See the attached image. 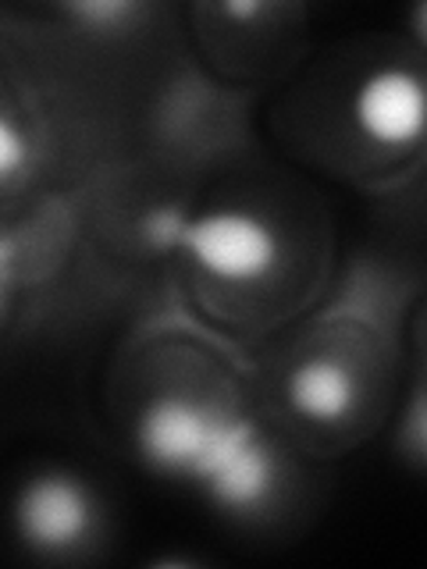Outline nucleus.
Segmentation results:
<instances>
[{
  "instance_id": "obj_1",
  "label": "nucleus",
  "mask_w": 427,
  "mask_h": 569,
  "mask_svg": "<svg viewBox=\"0 0 427 569\" xmlns=\"http://www.w3.org/2000/svg\"><path fill=\"white\" fill-rule=\"evenodd\" d=\"M192 260L203 267L210 278L228 284H249L275 271L278 263V239L275 231L257 218L239 210L210 213L186 231Z\"/></svg>"
},
{
  "instance_id": "obj_8",
  "label": "nucleus",
  "mask_w": 427,
  "mask_h": 569,
  "mask_svg": "<svg viewBox=\"0 0 427 569\" xmlns=\"http://www.w3.org/2000/svg\"><path fill=\"white\" fill-rule=\"evenodd\" d=\"M414 26H417V36L427 43V4L414 11Z\"/></svg>"
},
{
  "instance_id": "obj_5",
  "label": "nucleus",
  "mask_w": 427,
  "mask_h": 569,
  "mask_svg": "<svg viewBox=\"0 0 427 569\" xmlns=\"http://www.w3.org/2000/svg\"><path fill=\"white\" fill-rule=\"evenodd\" d=\"M200 485H207L214 502H221L225 509L254 512L271 495L275 467L267 452L254 441V435L242 423H236L218 449H214L207 467L200 470Z\"/></svg>"
},
{
  "instance_id": "obj_4",
  "label": "nucleus",
  "mask_w": 427,
  "mask_h": 569,
  "mask_svg": "<svg viewBox=\"0 0 427 569\" xmlns=\"http://www.w3.org/2000/svg\"><path fill=\"white\" fill-rule=\"evenodd\" d=\"M89 527H93L89 495L68 477H40L18 498V530L32 548H71L86 541Z\"/></svg>"
},
{
  "instance_id": "obj_7",
  "label": "nucleus",
  "mask_w": 427,
  "mask_h": 569,
  "mask_svg": "<svg viewBox=\"0 0 427 569\" xmlns=\"http://www.w3.org/2000/svg\"><path fill=\"white\" fill-rule=\"evenodd\" d=\"M18 164H22V136H18L14 121L4 118L0 121V168H4L8 182L18 174Z\"/></svg>"
},
{
  "instance_id": "obj_2",
  "label": "nucleus",
  "mask_w": 427,
  "mask_h": 569,
  "mask_svg": "<svg viewBox=\"0 0 427 569\" xmlns=\"http://www.w3.org/2000/svg\"><path fill=\"white\" fill-rule=\"evenodd\" d=\"M236 423H228L214 413H203L189 402L165 399L147 409L139 420V449L150 467L165 473H189L200 477L214 449Z\"/></svg>"
},
{
  "instance_id": "obj_3",
  "label": "nucleus",
  "mask_w": 427,
  "mask_h": 569,
  "mask_svg": "<svg viewBox=\"0 0 427 569\" xmlns=\"http://www.w3.org/2000/svg\"><path fill=\"white\" fill-rule=\"evenodd\" d=\"M352 118L378 147H409L427 132V86L403 68H381L356 89Z\"/></svg>"
},
{
  "instance_id": "obj_6",
  "label": "nucleus",
  "mask_w": 427,
  "mask_h": 569,
  "mask_svg": "<svg viewBox=\"0 0 427 569\" xmlns=\"http://www.w3.org/2000/svg\"><path fill=\"white\" fill-rule=\"evenodd\" d=\"M289 402L307 420H320V423L342 420L356 402V381L342 363L310 360L292 373Z\"/></svg>"
}]
</instances>
